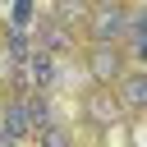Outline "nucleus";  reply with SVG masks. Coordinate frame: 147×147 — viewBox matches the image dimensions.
I'll return each mask as SVG.
<instances>
[{
	"instance_id": "39448f33",
	"label": "nucleus",
	"mask_w": 147,
	"mask_h": 147,
	"mask_svg": "<svg viewBox=\"0 0 147 147\" xmlns=\"http://www.w3.org/2000/svg\"><path fill=\"white\" fill-rule=\"evenodd\" d=\"M119 106H129V110H147V69L119 78Z\"/></svg>"
},
{
	"instance_id": "6e6552de",
	"label": "nucleus",
	"mask_w": 147,
	"mask_h": 147,
	"mask_svg": "<svg viewBox=\"0 0 147 147\" xmlns=\"http://www.w3.org/2000/svg\"><path fill=\"white\" fill-rule=\"evenodd\" d=\"M5 55H9V64L18 69V64L32 55V32H23V28H9V37H5Z\"/></svg>"
},
{
	"instance_id": "f8f14e48",
	"label": "nucleus",
	"mask_w": 147,
	"mask_h": 147,
	"mask_svg": "<svg viewBox=\"0 0 147 147\" xmlns=\"http://www.w3.org/2000/svg\"><path fill=\"white\" fill-rule=\"evenodd\" d=\"M0 147H18V142H14V138H9L5 129H0Z\"/></svg>"
},
{
	"instance_id": "f257e3e1",
	"label": "nucleus",
	"mask_w": 147,
	"mask_h": 147,
	"mask_svg": "<svg viewBox=\"0 0 147 147\" xmlns=\"http://www.w3.org/2000/svg\"><path fill=\"white\" fill-rule=\"evenodd\" d=\"M124 32H129V9H119L115 0L92 5V14H87V37H92V46H115V41H124Z\"/></svg>"
},
{
	"instance_id": "f03ea898",
	"label": "nucleus",
	"mask_w": 147,
	"mask_h": 147,
	"mask_svg": "<svg viewBox=\"0 0 147 147\" xmlns=\"http://www.w3.org/2000/svg\"><path fill=\"white\" fill-rule=\"evenodd\" d=\"M87 74H92L96 87H110L115 78H124V55H119L115 46H92V55H87Z\"/></svg>"
},
{
	"instance_id": "9b49d317",
	"label": "nucleus",
	"mask_w": 147,
	"mask_h": 147,
	"mask_svg": "<svg viewBox=\"0 0 147 147\" xmlns=\"http://www.w3.org/2000/svg\"><path fill=\"white\" fill-rule=\"evenodd\" d=\"M37 147H74V138L64 124H46V129H37Z\"/></svg>"
},
{
	"instance_id": "20e7f679",
	"label": "nucleus",
	"mask_w": 147,
	"mask_h": 147,
	"mask_svg": "<svg viewBox=\"0 0 147 147\" xmlns=\"http://www.w3.org/2000/svg\"><path fill=\"white\" fill-rule=\"evenodd\" d=\"M0 110H5V124H0V129H5L14 142L32 133V119H28V96H14V101H5Z\"/></svg>"
},
{
	"instance_id": "0eeeda50",
	"label": "nucleus",
	"mask_w": 147,
	"mask_h": 147,
	"mask_svg": "<svg viewBox=\"0 0 147 147\" xmlns=\"http://www.w3.org/2000/svg\"><path fill=\"white\" fill-rule=\"evenodd\" d=\"M87 115H92V124H115V119H119V101H115L106 87H96V92L87 96Z\"/></svg>"
},
{
	"instance_id": "423d86ee",
	"label": "nucleus",
	"mask_w": 147,
	"mask_h": 147,
	"mask_svg": "<svg viewBox=\"0 0 147 147\" xmlns=\"http://www.w3.org/2000/svg\"><path fill=\"white\" fill-rule=\"evenodd\" d=\"M124 41H129L133 60H138V64H147V5L129 14V32H124Z\"/></svg>"
},
{
	"instance_id": "1a4fd4ad",
	"label": "nucleus",
	"mask_w": 147,
	"mask_h": 147,
	"mask_svg": "<svg viewBox=\"0 0 147 147\" xmlns=\"http://www.w3.org/2000/svg\"><path fill=\"white\" fill-rule=\"evenodd\" d=\"M51 18H55V23H64V28L74 32V23H83V18H87V0H60Z\"/></svg>"
},
{
	"instance_id": "9d476101",
	"label": "nucleus",
	"mask_w": 147,
	"mask_h": 147,
	"mask_svg": "<svg viewBox=\"0 0 147 147\" xmlns=\"http://www.w3.org/2000/svg\"><path fill=\"white\" fill-rule=\"evenodd\" d=\"M9 23L28 32V28L37 23V0H14V5H9Z\"/></svg>"
},
{
	"instance_id": "7ed1b4c3",
	"label": "nucleus",
	"mask_w": 147,
	"mask_h": 147,
	"mask_svg": "<svg viewBox=\"0 0 147 147\" xmlns=\"http://www.w3.org/2000/svg\"><path fill=\"white\" fill-rule=\"evenodd\" d=\"M37 51H46V55L74 51V32H69L64 23H55V18H41V23H37Z\"/></svg>"
},
{
	"instance_id": "ddd939ff",
	"label": "nucleus",
	"mask_w": 147,
	"mask_h": 147,
	"mask_svg": "<svg viewBox=\"0 0 147 147\" xmlns=\"http://www.w3.org/2000/svg\"><path fill=\"white\" fill-rule=\"evenodd\" d=\"M92 5H106V0H92Z\"/></svg>"
}]
</instances>
